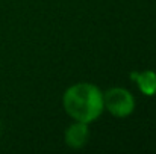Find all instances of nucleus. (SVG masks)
Segmentation results:
<instances>
[{"label":"nucleus","mask_w":156,"mask_h":154,"mask_svg":"<svg viewBox=\"0 0 156 154\" xmlns=\"http://www.w3.org/2000/svg\"><path fill=\"white\" fill-rule=\"evenodd\" d=\"M103 106L115 118H126L135 110V98L124 88H111L103 94Z\"/></svg>","instance_id":"f03ea898"},{"label":"nucleus","mask_w":156,"mask_h":154,"mask_svg":"<svg viewBox=\"0 0 156 154\" xmlns=\"http://www.w3.org/2000/svg\"><path fill=\"white\" fill-rule=\"evenodd\" d=\"M129 77L136 83L138 89L146 97H155L156 95V73L152 70L146 71H132L129 73Z\"/></svg>","instance_id":"20e7f679"},{"label":"nucleus","mask_w":156,"mask_h":154,"mask_svg":"<svg viewBox=\"0 0 156 154\" xmlns=\"http://www.w3.org/2000/svg\"><path fill=\"white\" fill-rule=\"evenodd\" d=\"M62 104L74 121L90 124L103 113V92L93 83H76L64 92Z\"/></svg>","instance_id":"f257e3e1"},{"label":"nucleus","mask_w":156,"mask_h":154,"mask_svg":"<svg viewBox=\"0 0 156 154\" xmlns=\"http://www.w3.org/2000/svg\"><path fill=\"white\" fill-rule=\"evenodd\" d=\"M65 144L70 148L79 150L82 147L87 145L88 139H90V128L87 122H80V121H74V124H71L64 135Z\"/></svg>","instance_id":"7ed1b4c3"}]
</instances>
